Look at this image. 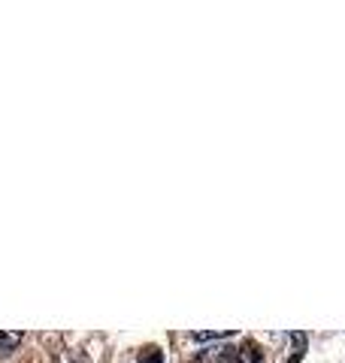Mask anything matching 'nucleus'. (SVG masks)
I'll list each match as a JSON object with an SVG mask.
<instances>
[{"mask_svg":"<svg viewBox=\"0 0 345 363\" xmlns=\"http://www.w3.org/2000/svg\"><path fill=\"white\" fill-rule=\"evenodd\" d=\"M194 363H236V348H230V345L206 348L194 357Z\"/></svg>","mask_w":345,"mask_h":363,"instance_id":"f257e3e1","label":"nucleus"},{"mask_svg":"<svg viewBox=\"0 0 345 363\" xmlns=\"http://www.w3.org/2000/svg\"><path fill=\"white\" fill-rule=\"evenodd\" d=\"M236 363H264V351L255 342H245L243 348H236Z\"/></svg>","mask_w":345,"mask_h":363,"instance_id":"f03ea898","label":"nucleus"},{"mask_svg":"<svg viewBox=\"0 0 345 363\" xmlns=\"http://www.w3.org/2000/svg\"><path fill=\"white\" fill-rule=\"evenodd\" d=\"M22 339H25L22 330H15V333H0V355H13V351L22 345Z\"/></svg>","mask_w":345,"mask_h":363,"instance_id":"7ed1b4c3","label":"nucleus"},{"mask_svg":"<svg viewBox=\"0 0 345 363\" xmlns=\"http://www.w3.org/2000/svg\"><path fill=\"white\" fill-rule=\"evenodd\" d=\"M194 339L197 342H218V339H230V330H200V333H194Z\"/></svg>","mask_w":345,"mask_h":363,"instance_id":"20e7f679","label":"nucleus"},{"mask_svg":"<svg viewBox=\"0 0 345 363\" xmlns=\"http://www.w3.org/2000/svg\"><path fill=\"white\" fill-rule=\"evenodd\" d=\"M137 363H164V355H161V348H142L140 351V357H137Z\"/></svg>","mask_w":345,"mask_h":363,"instance_id":"39448f33","label":"nucleus"},{"mask_svg":"<svg viewBox=\"0 0 345 363\" xmlns=\"http://www.w3.org/2000/svg\"><path fill=\"white\" fill-rule=\"evenodd\" d=\"M291 339H294V345L300 348V351L306 348V336H303V333H291Z\"/></svg>","mask_w":345,"mask_h":363,"instance_id":"423d86ee","label":"nucleus"},{"mask_svg":"<svg viewBox=\"0 0 345 363\" xmlns=\"http://www.w3.org/2000/svg\"><path fill=\"white\" fill-rule=\"evenodd\" d=\"M300 360H303V351H294V357L288 360V363H300Z\"/></svg>","mask_w":345,"mask_h":363,"instance_id":"0eeeda50","label":"nucleus"}]
</instances>
